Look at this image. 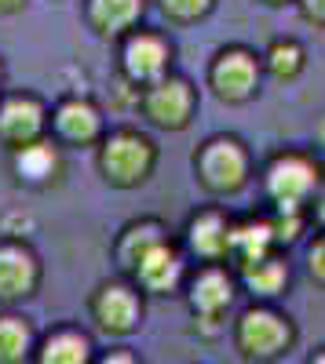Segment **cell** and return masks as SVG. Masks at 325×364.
Wrapping results in <instances>:
<instances>
[{
	"mask_svg": "<svg viewBox=\"0 0 325 364\" xmlns=\"http://www.w3.org/2000/svg\"><path fill=\"white\" fill-rule=\"evenodd\" d=\"M292 343V328L285 317L274 310H249L238 321V346L252 360H274L289 350Z\"/></svg>",
	"mask_w": 325,
	"mask_h": 364,
	"instance_id": "6da1fadb",
	"label": "cell"
},
{
	"mask_svg": "<svg viewBox=\"0 0 325 364\" xmlns=\"http://www.w3.org/2000/svg\"><path fill=\"white\" fill-rule=\"evenodd\" d=\"M99 164H103L110 182H117V186H135L154 164V146L146 142L143 135H135V132H117L103 146Z\"/></svg>",
	"mask_w": 325,
	"mask_h": 364,
	"instance_id": "7a4b0ae2",
	"label": "cell"
},
{
	"mask_svg": "<svg viewBox=\"0 0 325 364\" xmlns=\"http://www.w3.org/2000/svg\"><path fill=\"white\" fill-rule=\"evenodd\" d=\"M318 182V168L307 157H278L267 171V190L278 200L282 211H300V200L314 190Z\"/></svg>",
	"mask_w": 325,
	"mask_h": 364,
	"instance_id": "3957f363",
	"label": "cell"
},
{
	"mask_svg": "<svg viewBox=\"0 0 325 364\" xmlns=\"http://www.w3.org/2000/svg\"><path fill=\"white\" fill-rule=\"evenodd\" d=\"M197 171L205 178V186H212L220 193L238 190L245 182V154H242V146L234 139L209 142L201 149V157H197Z\"/></svg>",
	"mask_w": 325,
	"mask_h": 364,
	"instance_id": "277c9868",
	"label": "cell"
},
{
	"mask_svg": "<svg viewBox=\"0 0 325 364\" xmlns=\"http://www.w3.org/2000/svg\"><path fill=\"white\" fill-rule=\"evenodd\" d=\"M190 106H194V95H190V84L180 80V77H168V80H158L143 99V109L146 117L161 128H183L187 117H190Z\"/></svg>",
	"mask_w": 325,
	"mask_h": 364,
	"instance_id": "5b68a950",
	"label": "cell"
},
{
	"mask_svg": "<svg viewBox=\"0 0 325 364\" xmlns=\"http://www.w3.org/2000/svg\"><path fill=\"white\" fill-rule=\"evenodd\" d=\"M92 314L99 321L103 331H113V336H125V331H132L139 324V299L135 291H128L125 284H110L96 295L92 302Z\"/></svg>",
	"mask_w": 325,
	"mask_h": 364,
	"instance_id": "8992f818",
	"label": "cell"
},
{
	"mask_svg": "<svg viewBox=\"0 0 325 364\" xmlns=\"http://www.w3.org/2000/svg\"><path fill=\"white\" fill-rule=\"evenodd\" d=\"M230 299H234V284L223 269H201L190 284V306L197 321H220V314L230 306Z\"/></svg>",
	"mask_w": 325,
	"mask_h": 364,
	"instance_id": "52a82bcc",
	"label": "cell"
},
{
	"mask_svg": "<svg viewBox=\"0 0 325 364\" xmlns=\"http://www.w3.org/2000/svg\"><path fill=\"white\" fill-rule=\"evenodd\" d=\"M41 128H44V109L33 99L15 95L0 106V135L8 142H15V149L26 146V142H37Z\"/></svg>",
	"mask_w": 325,
	"mask_h": 364,
	"instance_id": "ba28073f",
	"label": "cell"
},
{
	"mask_svg": "<svg viewBox=\"0 0 325 364\" xmlns=\"http://www.w3.org/2000/svg\"><path fill=\"white\" fill-rule=\"evenodd\" d=\"M180 273H183V262H180V255H175V248L168 240L150 248L135 266V277L146 291H172L175 281H180Z\"/></svg>",
	"mask_w": 325,
	"mask_h": 364,
	"instance_id": "9c48e42d",
	"label": "cell"
},
{
	"mask_svg": "<svg viewBox=\"0 0 325 364\" xmlns=\"http://www.w3.org/2000/svg\"><path fill=\"white\" fill-rule=\"evenodd\" d=\"M168 63V48L154 33H135L125 44V70L132 80H158Z\"/></svg>",
	"mask_w": 325,
	"mask_h": 364,
	"instance_id": "30bf717a",
	"label": "cell"
},
{
	"mask_svg": "<svg viewBox=\"0 0 325 364\" xmlns=\"http://www.w3.org/2000/svg\"><path fill=\"white\" fill-rule=\"evenodd\" d=\"M212 80L220 87V95L245 99L256 84V58L249 51H223L216 70H212Z\"/></svg>",
	"mask_w": 325,
	"mask_h": 364,
	"instance_id": "8fae6325",
	"label": "cell"
},
{
	"mask_svg": "<svg viewBox=\"0 0 325 364\" xmlns=\"http://www.w3.org/2000/svg\"><path fill=\"white\" fill-rule=\"evenodd\" d=\"M37 284V262L26 248H0V299H22Z\"/></svg>",
	"mask_w": 325,
	"mask_h": 364,
	"instance_id": "7c38bea8",
	"label": "cell"
},
{
	"mask_svg": "<svg viewBox=\"0 0 325 364\" xmlns=\"http://www.w3.org/2000/svg\"><path fill=\"white\" fill-rule=\"evenodd\" d=\"M88 360H92V343L73 328L51 331L37 350V364H88Z\"/></svg>",
	"mask_w": 325,
	"mask_h": 364,
	"instance_id": "4fadbf2b",
	"label": "cell"
},
{
	"mask_svg": "<svg viewBox=\"0 0 325 364\" xmlns=\"http://www.w3.org/2000/svg\"><path fill=\"white\" fill-rule=\"evenodd\" d=\"M274 240V230L271 223H242V226H230V237H227V252L245 266L267 259V245Z\"/></svg>",
	"mask_w": 325,
	"mask_h": 364,
	"instance_id": "5bb4252c",
	"label": "cell"
},
{
	"mask_svg": "<svg viewBox=\"0 0 325 364\" xmlns=\"http://www.w3.org/2000/svg\"><path fill=\"white\" fill-rule=\"evenodd\" d=\"M15 171L26 178V182H48L55 171H58V154L51 142H26L15 149Z\"/></svg>",
	"mask_w": 325,
	"mask_h": 364,
	"instance_id": "9a60e30c",
	"label": "cell"
},
{
	"mask_svg": "<svg viewBox=\"0 0 325 364\" xmlns=\"http://www.w3.org/2000/svg\"><path fill=\"white\" fill-rule=\"evenodd\" d=\"M55 128L63 132L70 142H88V139H96V132H99V113L88 102H81V99H70V102L58 106Z\"/></svg>",
	"mask_w": 325,
	"mask_h": 364,
	"instance_id": "2e32d148",
	"label": "cell"
},
{
	"mask_svg": "<svg viewBox=\"0 0 325 364\" xmlns=\"http://www.w3.org/2000/svg\"><path fill=\"white\" fill-rule=\"evenodd\" d=\"M227 237H230V226L216 215V211H205V215H197L190 223V245L205 259H220L227 252Z\"/></svg>",
	"mask_w": 325,
	"mask_h": 364,
	"instance_id": "e0dca14e",
	"label": "cell"
},
{
	"mask_svg": "<svg viewBox=\"0 0 325 364\" xmlns=\"http://www.w3.org/2000/svg\"><path fill=\"white\" fill-rule=\"evenodd\" d=\"M33 350V328L15 314H0V364H22Z\"/></svg>",
	"mask_w": 325,
	"mask_h": 364,
	"instance_id": "ac0fdd59",
	"label": "cell"
},
{
	"mask_svg": "<svg viewBox=\"0 0 325 364\" xmlns=\"http://www.w3.org/2000/svg\"><path fill=\"white\" fill-rule=\"evenodd\" d=\"M139 11H143V0H92V22L106 33L132 26Z\"/></svg>",
	"mask_w": 325,
	"mask_h": 364,
	"instance_id": "d6986e66",
	"label": "cell"
},
{
	"mask_svg": "<svg viewBox=\"0 0 325 364\" xmlns=\"http://www.w3.org/2000/svg\"><path fill=\"white\" fill-rule=\"evenodd\" d=\"M285 281H289L285 262H278L271 255L252 262V266H245V284L252 288V295H278L285 288Z\"/></svg>",
	"mask_w": 325,
	"mask_h": 364,
	"instance_id": "ffe728a7",
	"label": "cell"
},
{
	"mask_svg": "<svg viewBox=\"0 0 325 364\" xmlns=\"http://www.w3.org/2000/svg\"><path fill=\"white\" fill-rule=\"evenodd\" d=\"M161 240H165V233H161L158 223H139V226H132V230L125 233V240H121V262H125L128 269H135L139 259L150 252V248H158Z\"/></svg>",
	"mask_w": 325,
	"mask_h": 364,
	"instance_id": "44dd1931",
	"label": "cell"
},
{
	"mask_svg": "<svg viewBox=\"0 0 325 364\" xmlns=\"http://www.w3.org/2000/svg\"><path fill=\"white\" fill-rule=\"evenodd\" d=\"M267 58H271V70H274L278 77H292V73L304 66V51L292 44V41H278Z\"/></svg>",
	"mask_w": 325,
	"mask_h": 364,
	"instance_id": "7402d4cb",
	"label": "cell"
},
{
	"mask_svg": "<svg viewBox=\"0 0 325 364\" xmlns=\"http://www.w3.org/2000/svg\"><path fill=\"white\" fill-rule=\"evenodd\" d=\"M300 226H304L300 211H282V219H278V223H274L271 230H274V237H278V240H296Z\"/></svg>",
	"mask_w": 325,
	"mask_h": 364,
	"instance_id": "603a6c76",
	"label": "cell"
},
{
	"mask_svg": "<svg viewBox=\"0 0 325 364\" xmlns=\"http://www.w3.org/2000/svg\"><path fill=\"white\" fill-rule=\"evenodd\" d=\"M165 11H172L175 18H194L209 8V0H161Z\"/></svg>",
	"mask_w": 325,
	"mask_h": 364,
	"instance_id": "cb8c5ba5",
	"label": "cell"
},
{
	"mask_svg": "<svg viewBox=\"0 0 325 364\" xmlns=\"http://www.w3.org/2000/svg\"><path fill=\"white\" fill-rule=\"evenodd\" d=\"M311 273H314V277H321L325 281V240H321V245L311 252Z\"/></svg>",
	"mask_w": 325,
	"mask_h": 364,
	"instance_id": "d4e9b609",
	"label": "cell"
},
{
	"mask_svg": "<svg viewBox=\"0 0 325 364\" xmlns=\"http://www.w3.org/2000/svg\"><path fill=\"white\" fill-rule=\"evenodd\" d=\"M96 364H139V360H135L128 350H110V353H106V357H99Z\"/></svg>",
	"mask_w": 325,
	"mask_h": 364,
	"instance_id": "484cf974",
	"label": "cell"
},
{
	"mask_svg": "<svg viewBox=\"0 0 325 364\" xmlns=\"http://www.w3.org/2000/svg\"><path fill=\"white\" fill-rule=\"evenodd\" d=\"M304 11L314 18H325V0H304Z\"/></svg>",
	"mask_w": 325,
	"mask_h": 364,
	"instance_id": "4316f807",
	"label": "cell"
},
{
	"mask_svg": "<svg viewBox=\"0 0 325 364\" xmlns=\"http://www.w3.org/2000/svg\"><path fill=\"white\" fill-rule=\"evenodd\" d=\"M22 4V0H0V11H15Z\"/></svg>",
	"mask_w": 325,
	"mask_h": 364,
	"instance_id": "83f0119b",
	"label": "cell"
},
{
	"mask_svg": "<svg viewBox=\"0 0 325 364\" xmlns=\"http://www.w3.org/2000/svg\"><path fill=\"white\" fill-rule=\"evenodd\" d=\"M307 364H325V350H321V353H314V357H311Z\"/></svg>",
	"mask_w": 325,
	"mask_h": 364,
	"instance_id": "f1b7e54d",
	"label": "cell"
},
{
	"mask_svg": "<svg viewBox=\"0 0 325 364\" xmlns=\"http://www.w3.org/2000/svg\"><path fill=\"white\" fill-rule=\"evenodd\" d=\"M321 139H325V124H321Z\"/></svg>",
	"mask_w": 325,
	"mask_h": 364,
	"instance_id": "f546056e",
	"label": "cell"
}]
</instances>
